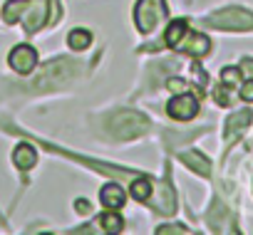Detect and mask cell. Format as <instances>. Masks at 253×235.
Masks as SVG:
<instances>
[{"mask_svg": "<svg viewBox=\"0 0 253 235\" xmlns=\"http://www.w3.org/2000/svg\"><path fill=\"white\" fill-rule=\"evenodd\" d=\"M62 15L57 0H10L3 10L5 23H20L28 35H35L45 25H55Z\"/></svg>", "mask_w": 253, "mask_h": 235, "instance_id": "1", "label": "cell"}, {"mask_svg": "<svg viewBox=\"0 0 253 235\" xmlns=\"http://www.w3.org/2000/svg\"><path fill=\"white\" fill-rule=\"evenodd\" d=\"M149 122L147 116L139 114V111H132V109H122L117 111L112 119H109V132L114 139H122V141H129V139H137L147 132Z\"/></svg>", "mask_w": 253, "mask_h": 235, "instance_id": "2", "label": "cell"}, {"mask_svg": "<svg viewBox=\"0 0 253 235\" xmlns=\"http://www.w3.org/2000/svg\"><path fill=\"white\" fill-rule=\"evenodd\" d=\"M167 20V3L164 0H139L134 8V23L139 33H152L159 23Z\"/></svg>", "mask_w": 253, "mask_h": 235, "instance_id": "3", "label": "cell"}, {"mask_svg": "<svg viewBox=\"0 0 253 235\" xmlns=\"http://www.w3.org/2000/svg\"><path fill=\"white\" fill-rule=\"evenodd\" d=\"M206 23L216 30H253V13L243 8H223L213 13Z\"/></svg>", "mask_w": 253, "mask_h": 235, "instance_id": "4", "label": "cell"}, {"mask_svg": "<svg viewBox=\"0 0 253 235\" xmlns=\"http://www.w3.org/2000/svg\"><path fill=\"white\" fill-rule=\"evenodd\" d=\"M75 62L72 60H55V62H50L45 69H42V74L33 82V87L35 89H47V87H60L62 82H67L72 74H75Z\"/></svg>", "mask_w": 253, "mask_h": 235, "instance_id": "5", "label": "cell"}, {"mask_svg": "<svg viewBox=\"0 0 253 235\" xmlns=\"http://www.w3.org/2000/svg\"><path fill=\"white\" fill-rule=\"evenodd\" d=\"M167 114L176 122H191L199 114V99L189 92H179V97H174L167 104Z\"/></svg>", "mask_w": 253, "mask_h": 235, "instance_id": "6", "label": "cell"}, {"mask_svg": "<svg viewBox=\"0 0 253 235\" xmlns=\"http://www.w3.org/2000/svg\"><path fill=\"white\" fill-rule=\"evenodd\" d=\"M8 62H10V67H13L15 72L30 74V72L38 67V52H35V47H30V45H18V47H13V52L8 55Z\"/></svg>", "mask_w": 253, "mask_h": 235, "instance_id": "7", "label": "cell"}, {"mask_svg": "<svg viewBox=\"0 0 253 235\" xmlns=\"http://www.w3.org/2000/svg\"><path fill=\"white\" fill-rule=\"evenodd\" d=\"M176 50H181V52H189L191 57H204V55H209V50H211V40L206 37V35H201V33H186L184 35V40L176 45Z\"/></svg>", "mask_w": 253, "mask_h": 235, "instance_id": "8", "label": "cell"}, {"mask_svg": "<svg viewBox=\"0 0 253 235\" xmlns=\"http://www.w3.org/2000/svg\"><path fill=\"white\" fill-rule=\"evenodd\" d=\"M251 119H253V111L251 109H241V111H236V114H231L228 116V122H226V141L231 144V141H236L243 132H246V127L251 124Z\"/></svg>", "mask_w": 253, "mask_h": 235, "instance_id": "9", "label": "cell"}, {"mask_svg": "<svg viewBox=\"0 0 253 235\" xmlns=\"http://www.w3.org/2000/svg\"><path fill=\"white\" fill-rule=\"evenodd\" d=\"M152 205L162 213V215H171L176 210V193L169 183H159L157 186V198L152 201Z\"/></svg>", "mask_w": 253, "mask_h": 235, "instance_id": "10", "label": "cell"}, {"mask_svg": "<svg viewBox=\"0 0 253 235\" xmlns=\"http://www.w3.org/2000/svg\"><path fill=\"white\" fill-rule=\"evenodd\" d=\"M13 164L20 168V171H30L35 164H38V151L30 146V144H18L15 151H13Z\"/></svg>", "mask_w": 253, "mask_h": 235, "instance_id": "11", "label": "cell"}, {"mask_svg": "<svg viewBox=\"0 0 253 235\" xmlns=\"http://www.w3.org/2000/svg\"><path fill=\"white\" fill-rule=\"evenodd\" d=\"M99 201H102V205H107L109 210H119V208L124 205L126 196H124V191H122L119 183H109V186H104V188L99 191Z\"/></svg>", "mask_w": 253, "mask_h": 235, "instance_id": "12", "label": "cell"}, {"mask_svg": "<svg viewBox=\"0 0 253 235\" xmlns=\"http://www.w3.org/2000/svg\"><path fill=\"white\" fill-rule=\"evenodd\" d=\"M181 164H186L194 173H199V176H209L211 173V164H209V159L204 156V154H199V151H184L181 156Z\"/></svg>", "mask_w": 253, "mask_h": 235, "instance_id": "13", "label": "cell"}, {"mask_svg": "<svg viewBox=\"0 0 253 235\" xmlns=\"http://www.w3.org/2000/svg\"><path fill=\"white\" fill-rule=\"evenodd\" d=\"M189 33V23L186 20H174L169 28H167V35H164V42L169 45V47H174L176 50V45L184 40V35Z\"/></svg>", "mask_w": 253, "mask_h": 235, "instance_id": "14", "label": "cell"}, {"mask_svg": "<svg viewBox=\"0 0 253 235\" xmlns=\"http://www.w3.org/2000/svg\"><path fill=\"white\" fill-rule=\"evenodd\" d=\"M152 191H154V186H152V181H149L147 176L134 178V183H132V188H129L132 198H134V201H139V203H147V201H149V196H152Z\"/></svg>", "mask_w": 253, "mask_h": 235, "instance_id": "15", "label": "cell"}, {"mask_svg": "<svg viewBox=\"0 0 253 235\" xmlns=\"http://www.w3.org/2000/svg\"><path fill=\"white\" fill-rule=\"evenodd\" d=\"M89 42H92V33L84 30V28H77V30H72V33L67 35V45H70L72 50H77V52L87 50Z\"/></svg>", "mask_w": 253, "mask_h": 235, "instance_id": "16", "label": "cell"}, {"mask_svg": "<svg viewBox=\"0 0 253 235\" xmlns=\"http://www.w3.org/2000/svg\"><path fill=\"white\" fill-rule=\"evenodd\" d=\"M99 228L104 233H122L124 230V220H122V215H117L114 210H109V213H104L99 218Z\"/></svg>", "mask_w": 253, "mask_h": 235, "instance_id": "17", "label": "cell"}, {"mask_svg": "<svg viewBox=\"0 0 253 235\" xmlns=\"http://www.w3.org/2000/svg\"><path fill=\"white\" fill-rule=\"evenodd\" d=\"M221 82H223L228 89L241 87V69H238V67H226V69L221 72Z\"/></svg>", "mask_w": 253, "mask_h": 235, "instance_id": "18", "label": "cell"}, {"mask_svg": "<svg viewBox=\"0 0 253 235\" xmlns=\"http://www.w3.org/2000/svg\"><path fill=\"white\" fill-rule=\"evenodd\" d=\"M223 218H226V208H223L221 203H216V205L209 210V225H211L213 230H218L221 223H223Z\"/></svg>", "mask_w": 253, "mask_h": 235, "instance_id": "19", "label": "cell"}, {"mask_svg": "<svg viewBox=\"0 0 253 235\" xmlns=\"http://www.w3.org/2000/svg\"><path fill=\"white\" fill-rule=\"evenodd\" d=\"M226 89H228V87H226V84H221V87L213 92V99H216L221 106H228V104H231V94H228Z\"/></svg>", "mask_w": 253, "mask_h": 235, "instance_id": "20", "label": "cell"}, {"mask_svg": "<svg viewBox=\"0 0 253 235\" xmlns=\"http://www.w3.org/2000/svg\"><path fill=\"white\" fill-rule=\"evenodd\" d=\"M241 99H243V101H253V79H248V82L241 87Z\"/></svg>", "mask_w": 253, "mask_h": 235, "instance_id": "21", "label": "cell"}, {"mask_svg": "<svg viewBox=\"0 0 253 235\" xmlns=\"http://www.w3.org/2000/svg\"><path fill=\"white\" fill-rule=\"evenodd\" d=\"M167 87H169L171 92H186V82H184V79H176V77H171V79L167 82Z\"/></svg>", "mask_w": 253, "mask_h": 235, "instance_id": "22", "label": "cell"}, {"mask_svg": "<svg viewBox=\"0 0 253 235\" xmlns=\"http://www.w3.org/2000/svg\"><path fill=\"white\" fill-rule=\"evenodd\" d=\"M159 235H167V233H189V228L184 225H167V228H157Z\"/></svg>", "mask_w": 253, "mask_h": 235, "instance_id": "23", "label": "cell"}, {"mask_svg": "<svg viewBox=\"0 0 253 235\" xmlns=\"http://www.w3.org/2000/svg\"><path fill=\"white\" fill-rule=\"evenodd\" d=\"M75 210H77V213H82V215H87V213L92 210V205H89L84 198H77V201H75Z\"/></svg>", "mask_w": 253, "mask_h": 235, "instance_id": "24", "label": "cell"}]
</instances>
